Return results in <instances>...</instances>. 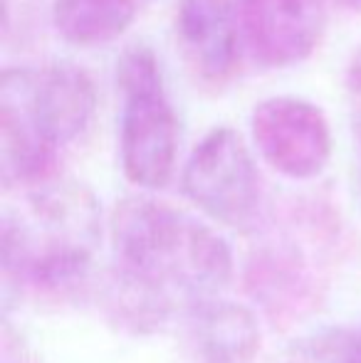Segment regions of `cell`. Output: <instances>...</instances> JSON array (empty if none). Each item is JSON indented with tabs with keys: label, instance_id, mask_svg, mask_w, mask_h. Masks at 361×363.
Masks as SVG:
<instances>
[{
	"label": "cell",
	"instance_id": "cell-11",
	"mask_svg": "<svg viewBox=\"0 0 361 363\" xmlns=\"http://www.w3.org/2000/svg\"><path fill=\"white\" fill-rule=\"evenodd\" d=\"M141 0H55L52 25L74 48L114 43L134 25Z\"/></svg>",
	"mask_w": 361,
	"mask_h": 363
},
{
	"label": "cell",
	"instance_id": "cell-7",
	"mask_svg": "<svg viewBox=\"0 0 361 363\" xmlns=\"http://www.w3.org/2000/svg\"><path fill=\"white\" fill-rule=\"evenodd\" d=\"M260 156L292 181L317 178L332 158V131L319 106L297 96H270L250 116Z\"/></svg>",
	"mask_w": 361,
	"mask_h": 363
},
{
	"label": "cell",
	"instance_id": "cell-13",
	"mask_svg": "<svg viewBox=\"0 0 361 363\" xmlns=\"http://www.w3.org/2000/svg\"><path fill=\"white\" fill-rule=\"evenodd\" d=\"M347 101L354 119V129L359 131V139H361V50L354 52L347 69Z\"/></svg>",
	"mask_w": 361,
	"mask_h": 363
},
{
	"label": "cell",
	"instance_id": "cell-1",
	"mask_svg": "<svg viewBox=\"0 0 361 363\" xmlns=\"http://www.w3.org/2000/svg\"><path fill=\"white\" fill-rule=\"evenodd\" d=\"M114 267L99 287L106 319L134 336L218 299L233 277L231 245L213 228L151 196L116 203L109 220Z\"/></svg>",
	"mask_w": 361,
	"mask_h": 363
},
{
	"label": "cell",
	"instance_id": "cell-10",
	"mask_svg": "<svg viewBox=\"0 0 361 363\" xmlns=\"http://www.w3.org/2000/svg\"><path fill=\"white\" fill-rule=\"evenodd\" d=\"M191 363H255L260 324L252 309L238 301L211 299L186 314Z\"/></svg>",
	"mask_w": 361,
	"mask_h": 363
},
{
	"label": "cell",
	"instance_id": "cell-9",
	"mask_svg": "<svg viewBox=\"0 0 361 363\" xmlns=\"http://www.w3.org/2000/svg\"><path fill=\"white\" fill-rule=\"evenodd\" d=\"M179 45L206 84L221 86L240 67L243 30L231 0H181L176 13Z\"/></svg>",
	"mask_w": 361,
	"mask_h": 363
},
{
	"label": "cell",
	"instance_id": "cell-14",
	"mask_svg": "<svg viewBox=\"0 0 361 363\" xmlns=\"http://www.w3.org/2000/svg\"><path fill=\"white\" fill-rule=\"evenodd\" d=\"M0 359H3L0 363H40L38 356H35L33 351L28 349V344L20 339V334H15V331L10 329L8 321L3 324V349H0Z\"/></svg>",
	"mask_w": 361,
	"mask_h": 363
},
{
	"label": "cell",
	"instance_id": "cell-4",
	"mask_svg": "<svg viewBox=\"0 0 361 363\" xmlns=\"http://www.w3.org/2000/svg\"><path fill=\"white\" fill-rule=\"evenodd\" d=\"M116 84L121 94L119 156L124 176L144 191H161L176 171L179 119L156 55L144 45L124 50L116 65Z\"/></svg>",
	"mask_w": 361,
	"mask_h": 363
},
{
	"label": "cell",
	"instance_id": "cell-6",
	"mask_svg": "<svg viewBox=\"0 0 361 363\" xmlns=\"http://www.w3.org/2000/svg\"><path fill=\"white\" fill-rule=\"evenodd\" d=\"M243 279L248 294L277 326H292L309 316L327 289L324 262L292 235L262 240L248 257Z\"/></svg>",
	"mask_w": 361,
	"mask_h": 363
},
{
	"label": "cell",
	"instance_id": "cell-12",
	"mask_svg": "<svg viewBox=\"0 0 361 363\" xmlns=\"http://www.w3.org/2000/svg\"><path fill=\"white\" fill-rule=\"evenodd\" d=\"M284 363H361V334L344 326L312 331L289 344Z\"/></svg>",
	"mask_w": 361,
	"mask_h": 363
},
{
	"label": "cell",
	"instance_id": "cell-15",
	"mask_svg": "<svg viewBox=\"0 0 361 363\" xmlns=\"http://www.w3.org/2000/svg\"><path fill=\"white\" fill-rule=\"evenodd\" d=\"M344 8H352V10H361V0H339Z\"/></svg>",
	"mask_w": 361,
	"mask_h": 363
},
{
	"label": "cell",
	"instance_id": "cell-2",
	"mask_svg": "<svg viewBox=\"0 0 361 363\" xmlns=\"http://www.w3.org/2000/svg\"><path fill=\"white\" fill-rule=\"evenodd\" d=\"M101 240V211L79 183H50L0 223L5 294H74L89 277Z\"/></svg>",
	"mask_w": 361,
	"mask_h": 363
},
{
	"label": "cell",
	"instance_id": "cell-8",
	"mask_svg": "<svg viewBox=\"0 0 361 363\" xmlns=\"http://www.w3.org/2000/svg\"><path fill=\"white\" fill-rule=\"evenodd\" d=\"M243 40L265 67H292L309 57L327 30V0H238Z\"/></svg>",
	"mask_w": 361,
	"mask_h": 363
},
{
	"label": "cell",
	"instance_id": "cell-3",
	"mask_svg": "<svg viewBox=\"0 0 361 363\" xmlns=\"http://www.w3.org/2000/svg\"><path fill=\"white\" fill-rule=\"evenodd\" d=\"M94 109V84L77 65L5 69L0 79L3 186L43 183L52 173L60 148L87 131Z\"/></svg>",
	"mask_w": 361,
	"mask_h": 363
},
{
	"label": "cell",
	"instance_id": "cell-5",
	"mask_svg": "<svg viewBox=\"0 0 361 363\" xmlns=\"http://www.w3.org/2000/svg\"><path fill=\"white\" fill-rule=\"evenodd\" d=\"M181 186L186 198L211 220L238 233H252L262 220L260 171L238 131L221 126L193 148Z\"/></svg>",
	"mask_w": 361,
	"mask_h": 363
}]
</instances>
